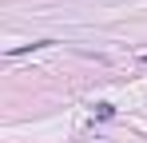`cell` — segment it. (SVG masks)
Wrapping results in <instances>:
<instances>
[{
  "instance_id": "1",
  "label": "cell",
  "mask_w": 147,
  "mask_h": 143,
  "mask_svg": "<svg viewBox=\"0 0 147 143\" xmlns=\"http://www.w3.org/2000/svg\"><path fill=\"white\" fill-rule=\"evenodd\" d=\"M56 40H36V44H16L8 48V60H16V56H24V52H40V48H52Z\"/></svg>"
},
{
  "instance_id": "2",
  "label": "cell",
  "mask_w": 147,
  "mask_h": 143,
  "mask_svg": "<svg viewBox=\"0 0 147 143\" xmlns=\"http://www.w3.org/2000/svg\"><path fill=\"white\" fill-rule=\"evenodd\" d=\"M96 115H99V119H111V115H115V107H111V103H99Z\"/></svg>"
}]
</instances>
